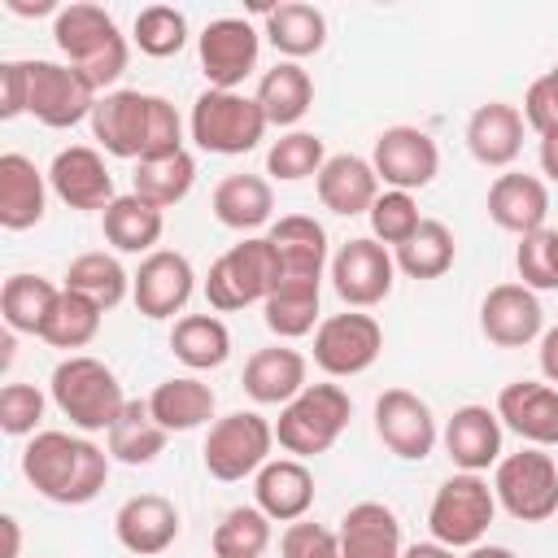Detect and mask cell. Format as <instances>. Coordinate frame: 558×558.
Segmentation results:
<instances>
[{
  "label": "cell",
  "mask_w": 558,
  "mask_h": 558,
  "mask_svg": "<svg viewBox=\"0 0 558 558\" xmlns=\"http://www.w3.org/2000/svg\"><path fill=\"white\" fill-rule=\"evenodd\" d=\"M92 135L109 157L122 161H148L161 153L183 148V118L179 109L157 92L113 87L92 109Z\"/></svg>",
  "instance_id": "6da1fadb"
},
{
  "label": "cell",
  "mask_w": 558,
  "mask_h": 558,
  "mask_svg": "<svg viewBox=\"0 0 558 558\" xmlns=\"http://www.w3.org/2000/svg\"><path fill=\"white\" fill-rule=\"evenodd\" d=\"M109 449L74 432H35L22 449L26 484L57 506H87L109 484Z\"/></svg>",
  "instance_id": "7a4b0ae2"
},
{
  "label": "cell",
  "mask_w": 558,
  "mask_h": 558,
  "mask_svg": "<svg viewBox=\"0 0 558 558\" xmlns=\"http://www.w3.org/2000/svg\"><path fill=\"white\" fill-rule=\"evenodd\" d=\"M52 39L57 52L65 57V65H74L100 96L126 74L131 61V44L118 31L113 13H105L100 4H61V13L52 17Z\"/></svg>",
  "instance_id": "3957f363"
},
{
  "label": "cell",
  "mask_w": 558,
  "mask_h": 558,
  "mask_svg": "<svg viewBox=\"0 0 558 558\" xmlns=\"http://www.w3.org/2000/svg\"><path fill=\"white\" fill-rule=\"evenodd\" d=\"M48 397L52 405L70 418V427L78 436H96V432H109L118 423V414L126 410V392H122V379L113 375V366H105L100 357L92 353H70L52 366L48 375Z\"/></svg>",
  "instance_id": "277c9868"
},
{
  "label": "cell",
  "mask_w": 558,
  "mask_h": 558,
  "mask_svg": "<svg viewBox=\"0 0 558 558\" xmlns=\"http://www.w3.org/2000/svg\"><path fill=\"white\" fill-rule=\"evenodd\" d=\"M353 418V401L340 384H305L275 418V445L288 458H318L327 453Z\"/></svg>",
  "instance_id": "5b68a950"
},
{
  "label": "cell",
  "mask_w": 558,
  "mask_h": 558,
  "mask_svg": "<svg viewBox=\"0 0 558 558\" xmlns=\"http://www.w3.org/2000/svg\"><path fill=\"white\" fill-rule=\"evenodd\" d=\"M266 113L253 96L244 92H218V87H205L196 100H192V113H187V135L201 153H214V157H244L262 144L266 135Z\"/></svg>",
  "instance_id": "8992f818"
},
{
  "label": "cell",
  "mask_w": 558,
  "mask_h": 558,
  "mask_svg": "<svg viewBox=\"0 0 558 558\" xmlns=\"http://www.w3.org/2000/svg\"><path fill=\"white\" fill-rule=\"evenodd\" d=\"M279 257L275 244L266 235H244L240 244H231L205 275V301L218 314L244 310V305H262L275 283H279Z\"/></svg>",
  "instance_id": "52a82bcc"
},
{
  "label": "cell",
  "mask_w": 558,
  "mask_h": 558,
  "mask_svg": "<svg viewBox=\"0 0 558 558\" xmlns=\"http://www.w3.org/2000/svg\"><path fill=\"white\" fill-rule=\"evenodd\" d=\"M497 519V497H493V484L475 471H453L432 506H427V527H432V541L449 545V549H471L488 536Z\"/></svg>",
  "instance_id": "ba28073f"
},
{
  "label": "cell",
  "mask_w": 558,
  "mask_h": 558,
  "mask_svg": "<svg viewBox=\"0 0 558 558\" xmlns=\"http://www.w3.org/2000/svg\"><path fill=\"white\" fill-rule=\"evenodd\" d=\"M270 449H275V423H266L257 410H231L209 423L201 462L218 484H235L257 475L270 462Z\"/></svg>",
  "instance_id": "9c48e42d"
},
{
  "label": "cell",
  "mask_w": 558,
  "mask_h": 558,
  "mask_svg": "<svg viewBox=\"0 0 558 558\" xmlns=\"http://www.w3.org/2000/svg\"><path fill=\"white\" fill-rule=\"evenodd\" d=\"M493 497L519 523L554 519L558 514V462L536 445H523L519 453H501V462L493 466Z\"/></svg>",
  "instance_id": "30bf717a"
},
{
  "label": "cell",
  "mask_w": 558,
  "mask_h": 558,
  "mask_svg": "<svg viewBox=\"0 0 558 558\" xmlns=\"http://www.w3.org/2000/svg\"><path fill=\"white\" fill-rule=\"evenodd\" d=\"M26 83H31V96H26V113L48 126V131H70L78 122H92V109L100 100V92L65 61H26Z\"/></svg>",
  "instance_id": "8fae6325"
},
{
  "label": "cell",
  "mask_w": 558,
  "mask_h": 558,
  "mask_svg": "<svg viewBox=\"0 0 558 558\" xmlns=\"http://www.w3.org/2000/svg\"><path fill=\"white\" fill-rule=\"evenodd\" d=\"M384 353V327L366 310H344L327 314L314 331V366L327 379H353L371 371Z\"/></svg>",
  "instance_id": "7c38bea8"
},
{
  "label": "cell",
  "mask_w": 558,
  "mask_h": 558,
  "mask_svg": "<svg viewBox=\"0 0 558 558\" xmlns=\"http://www.w3.org/2000/svg\"><path fill=\"white\" fill-rule=\"evenodd\" d=\"M331 288L349 310H375L379 301H388L392 279H397V262L392 248L379 244L375 235H353L331 253Z\"/></svg>",
  "instance_id": "4fadbf2b"
},
{
  "label": "cell",
  "mask_w": 558,
  "mask_h": 558,
  "mask_svg": "<svg viewBox=\"0 0 558 558\" xmlns=\"http://www.w3.org/2000/svg\"><path fill=\"white\" fill-rule=\"evenodd\" d=\"M375 436L401 462H423L440 445V423L432 405L410 388H384L375 397Z\"/></svg>",
  "instance_id": "5bb4252c"
},
{
  "label": "cell",
  "mask_w": 558,
  "mask_h": 558,
  "mask_svg": "<svg viewBox=\"0 0 558 558\" xmlns=\"http://www.w3.org/2000/svg\"><path fill=\"white\" fill-rule=\"evenodd\" d=\"M257 52H262V35L244 17H214L196 35L201 74L218 92H240V83L257 70Z\"/></svg>",
  "instance_id": "9a60e30c"
},
{
  "label": "cell",
  "mask_w": 558,
  "mask_h": 558,
  "mask_svg": "<svg viewBox=\"0 0 558 558\" xmlns=\"http://www.w3.org/2000/svg\"><path fill=\"white\" fill-rule=\"evenodd\" d=\"M371 166L392 192H423L440 174V148L423 126H384L371 148Z\"/></svg>",
  "instance_id": "2e32d148"
},
{
  "label": "cell",
  "mask_w": 558,
  "mask_h": 558,
  "mask_svg": "<svg viewBox=\"0 0 558 558\" xmlns=\"http://www.w3.org/2000/svg\"><path fill=\"white\" fill-rule=\"evenodd\" d=\"M196 292V270L179 248H157L140 262V270L131 275V301L144 318L161 323L183 314V305Z\"/></svg>",
  "instance_id": "e0dca14e"
},
{
  "label": "cell",
  "mask_w": 558,
  "mask_h": 558,
  "mask_svg": "<svg viewBox=\"0 0 558 558\" xmlns=\"http://www.w3.org/2000/svg\"><path fill=\"white\" fill-rule=\"evenodd\" d=\"M48 187L61 205L70 209H109L118 201L113 192V174L100 157V148L92 144H70V148H57L52 166H48Z\"/></svg>",
  "instance_id": "ac0fdd59"
},
{
  "label": "cell",
  "mask_w": 558,
  "mask_h": 558,
  "mask_svg": "<svg viewBox=\"0 0 558 558\" xmlns=\"http://www.w3.org/2000/svg\"><path fill=\"white\" fill-rule=\"evenodd\" d=\"M480 331L497 349H523L545 336V310L541 296L523 283H497L480 301Z\"/></svg>",
  "instance_id": "d6986e66"
},
{
  "label": "cell",
  "mask_w": 558,
  "mask_h": 558,
  "mask_svg": "<svg viewBox=\"0 0 558 558\" xmlns=\"http://www.w3.org/2000/svg\"><path fill=\"white\" fill-rule=\"evenodd\" d=\"M179 506L161 493H135L113 514V536L135 558H157L179 541Z\"/></svg>",
  "instance_id": "ffe728a7"
},
{
  "label": "cell",
  "mask_w": 558,
  "mask_h": 558,
  "mask_svg": "<svg viewBox=\"0 0 558 558\" xmlns=\"http://www.w3.org/2000/svg\"><path fill=\"white\" fill-rule=\"evenodd\" d=\"M497 418L523 445L554 449L558 445V388L545 379H514L497 392Z\"/></svg>",
  "instance_id": "44dd1931"
},
{
  "label": "cell",
  "mask_w": 558,
  "mask_h": 558,
  "mask_svg": "<svg viewBox=\"0 0 558 558\" xmlns=\"http://www.w3.org/2000/svg\"><path fill=\"white\" fill-rule=\"evenodd\" d=\"M501 432L506 427H501L497 410H488V405H458L445 418V427H440V445H445V453H449V462L458 471L484 475L488 466L501 462Z\"/></svg>",
  "instance_id": "7402d4cb"
},
{
  "label": "cell",
  "mask_w": 558,
  "mask_h": 558,
  "mask_svg": "<svg viewBox=\"0 0 558 558\" xmlns=\"http://www.w3.org/2000/svg\"><path fill=\"white\" fill-rule=\"evenodd\" d=\"M484 209H488V218H493L501 231H510V235L523 240V235H532V231L545 227V218H549V187H545V179H536V174L506 170V174H497V179L488 183Z\"/></svg>",
  "instance_id": "603a6c76"
},
{
  "label": "cell",
  "mask_w": 558,
  "mask_h": 558,
  "mask_svg": "<svg viewBox=\"0 0 558 558\" xmlns=\"http://www.w3.org/2000/svg\"><path fill=\"white\" fill-rule=\"evenodd\" d=\"M253 506L270 523H296L314 506V471L301 458H270L253 475Z\"/></svg>",
  "instance_id": "cb8c5ba5"
},
{
  "label": "cell",
  "mask_w": 558,
  "mask_h": 558,
  "mask_svg": "<svg viewBox=\"0 0 558 558\" xmlns=\"http://www.w3.org/2000/svg\"><path fill=\"white\" fill-rule=\"evenodd\" d=\"M314 187H318L323 209H331V214H340V218L371 214L375 196L384 192V187H379V174H375V166H371V157H357V153H331L327 166L318 170Z\"/></svg>",
  "instance_id": "d4e9b609"
},
{
  "label": "cell",
  "mask_w": 558,
  "mask_h": 558,
  "mask_svg": "<svg viewBox=\"0 0 558 558\" xmlns=\"http://www.w3.org/2000/svg\"><path fill=\"white\" fill-rule=\"evenodd\" d=\"M523 109L506 105V100H488L466 118V148L480 166L488 170H506L514 166V157L523 153Z\"/></svg>",
  "instance_id": "484cf974"
},
{
  "label": "cell",
  "mask_w": 558,
  "mask_h": 558,
  "mask_svg": "<svg viewBox=\"0 0 558 558\" xmlns=\"http://www.w3.org/2000/svg\"><path fill=\"white\" fill-rule=\"evenodd\" d=\"M48 192H52L48 174L26 153L0 157V227L4 231H31L35 222H44Z\"/></svg>",
  "instance_id": "4316f807"
},
{
  "label": "cell",
  "mask_w": 558,
  "mask_h": 558,
  "mask_svg": "<svg viewBox=\"0 0 558 558\" xmlns=\"http://www.w3.org/2000/svg\"><path fill=\"white\" fill-rule=\"evenodd\" d=\"M340 554L344 558H401L405 554V536H401V519L392 506L384 501H357L344 510L340 527Z\"/></svg>",
  "instance_id": "83f0119b"
},
{
  "label": "cell",
  "mask_w": 558,
  "mask_h": 558,
  "mask_svg": "<svg viewBox=\"0 0 558 558\" xmlns=\"http://www.w3.org/2000/svg\"><path fill=\"white\" fill-rule=\"evenodd\" d=\"M266 240L275 244L279 270L283 275H301V279H323V270L331 266V244L318 218L310 214H283L266 227Z\"/></svg>",
  "instance_id": "f1b7e54d"
},
{
  "label": "cell",
  "mask_w": 558,
  "mask_h": 558,
  "mask_svg": "<svg viewBox=\"0 0 558 558\" xmlns=\"http://www.w3.org/2000/svg\"><path fill=\"white\" fill-rule=\"evenodd\" d=\"M240 384L257 405H288L310 384V357L301 349H288V344L257 349L244 362V379Z\"/></svg>",
  "instance_id": "f546056e"
},
{
  "label": "cell",
  "mask_w": 558,
  "mask_h": 558,
  "mask_svg": "<svg viewBox=\"0 0 558 558\" xmlns=\"http://www.w3.org/2000/svg\"><path fill=\"white\" fill-rule=\"evenodd\" d=\"M209 209L227 231L253 235L275 222V187L262 174H227V179H218Z\"/></svg>",
  "instance_id": "4dcf8cb0"
},
{
  "label": "cell",
  "mask_w": 558,
  "mask_h": 558,
  "mask_svg": "<svg viewBox=\"0 0 558 558\" xmlns=\"http://www.w3.org/2000/svg\"><path fill=\"white\" fill-rule=\"evenodd\" d=\"M318 301H323V279H301V275H279L275 292L262 301V323L279 340H301L318 331Z\"/></svg>",
  "instance_id": "1f68e13d"
},
{
  "label": "cell",
  "mask_w": 558,
  "mask_h": 558,
  "mask_svg": "<svg viewBox=\"0 0 558 558\" xmlns=\"http://www.w3.org/2000/svg\"><path fill=\"white\" fill-rule=\"evenodd\" d=\"M148 410L166 432H196L214 418L218 397L201 375H170L148 392Z\"/></svg>",
  "instance_id": "d6a6232c"
},
{
  "label": "cell",
  "mask_w": 558,
  "mask_h": 558,
  "mask_svg": "<svg viewBox=\"0 0 558 558\" xmlns=\"http://www.w3.org/2000/svg\"><path fill=\"white\" fill-rule=\"evenodd\" d=\"M253 100L262 105V113H266L270 126L296 131V122H301V118L310 113V105H314V78H310V70H305L301 61H279V65H270V70L262 74Z\"/></svg>",
  "instance_id": "836d02e7"
},
{
  "label": "cell",
  "mask_w": 558,
  "mask_h": 558,
  "mask_svg": "<svg viewBox=\"0 0 558 558\" xmlns=\"http://www.w3.org/2000/svg\"><path fill=\"white\" fill-rule=\"evenodd\" d=\"M100 231L118 253H157V240L166 231V209L140 201L135 192H122L105 214H100Z\"/></svg>",
  "instance_id": "e575fe53"
},
{
  "label": "cell",
  "mask_w": 558,
  "mask_h": 558,
  "mask_svg": "<svg viewBox=\"0 0 558 558\" xmlns=\"http://www.w3.org/2000/svg\"><path fill=\"white\" fill-rule=\"evenodd\" d=\"M266 39H270V48L283 61H305V57L323 52V44H327V17H323V9L301 4V0L275 4V9H266Z\"/></svg>",
  "instance_id": "d590c367"
},
{
  "label": "cell",
  "mask_w": 558,
  "mask_h": 558,
  "mask_svg": "<svg viewBox=\"0 0 558 558\" xmlns=\"http://www.w3.org/2000/svg\"><path fill=\"white\" fill-rule=\"evenodd\" d=\"M166 440L170 432L153 418L148 401H126V410L118 414V423L105 432V445H109V458L122 462V466H148L166 453Z\"/></svg>",
  "instance_id": "8d00e7d4"
},
{
  "label": "cell",
  "mask_w": 558,
  "mask_h": 558,
  "mask_svg": "<svg viewBox=\"0 0 558 558\" xmlns=\"http://www.w3.org/2000/svg\"><path fill=\"white\" fill-rule=\"evenodd\" d=\"M170 353L187 371H218L231 357V331L218 314H183L170 327Z\"/></svg>",
  "instance_id": "74e56055"
},
{
  "label": "cell",
  "mask_w": 558,
  "mask_h": 558,
  "mask_svg": "<svg viewBox=\"0 0 558 558\" xmlns=\"http://www.w3.org/2000/svg\"><path fill=\"white\" fill-rule=\"evenodd\" d=\"M192 183H196V157L187 148L135 161V174H131V192L157 209H174L192 192Z\"/></svg>",
  "instance_id": "f35d334b"
},
{
  "label": "cell",
  "mask_w": 558,
  "mask_h": 558,
  "mask_svg": "<svg viewBox=\"0 0 558 558\" xmlns=\"http://www.w3.org/2000/svg\"><path fill=\"white\" fill-rule=\"evenodd\" d=\"M57 296H61V288L52 279H44V275H26V270L9 275L4 288H0V318L17 336H39L48 314H52V305H57Z\"/></svg>",
  "instance_id": "ab89813d"
},
{
  "label": "cell",
  "mask_w": 558,
  "mask_h": 558,
  "mask_svg": "<svg viewBox=\"0 0 558 558\" xmlns=\"http://www.w3.org/2000/svg\"><path fill=\"white\" fill-rule=\"evenodd\" d=\"M61 288L83 292L87 301H96V305L109 314V310H118V305L131 296V275H126V266H122L113 253L92 248V253H78V257L65 266V283H61Z\"/></svg>",
  "instance_id": "60d3db41"
},
{
  "label": "cell",
  "mask_w": 558,
  "mask_h": 558,
  "mask_svg": "<svg viewBox=\"0 0 558 558\" xmlns=\"http://www.w3.org/2000/svg\"><path fill=\"white\" fill-rule=\"evenodd\" d=\"M453 257H458V244H453V231L440 218H423L418 231L401 248H392L397 270L410 275V279H440V275H449Z\"/></svg>",
  "instance_id": "b9f144b4"
},
{
  "label": "cell",
  "mask_w": 558,
  "mask_h": 558,
  "mask_svg": "<svg viewBox=\"0 0 558 558\" xmlns=\"http://www.w3.org/2000/svg\"><path fill=\"white\" fill-rule=\"evenodd\" d=\"M100 318H105V310L96 301H87L83 292L61 288V296H57V305H52L39 340L52 344V349H65V353L70 349H87L100 336Z\"/></svg>",
  "instance_id": "7bdbcfd3"
},
{
  "label": "cell",
  "mask_w": 558,
  "mask_h": 558,
  "mask_svg": "<svg viewBox=\"0 0 558 558\" xmlns=\"http://www.w3.org/2000/svg\"><path fill=\"white\" fill-rule=\"evenodd\" d=\"M270 541H275V523L257 506H231L209 536L214 558H262Z\"/></svg>",
  "instance_id": "ee69618b"
},
{
  "label": "cell",
  "mask_w": 558,
  "mask_h": 558,
  "mask_svg": "<svg viewBox=\"0 0 558 558\" xmlns=\"http://www.w3.org/2000/svg\"><path fill=\"white\" fill-rule=\"evenodd\" d=\"M327 166V144L314 131H283L270 148H266V174L279 183H301V179H318V170Z\"/></svg>",
  "instance_id": "f6af8a7d"
},
{
  "label": "cell",
  "mask_w": 558,
  "mask_h": 558,
  "mask_svg": "<svg viewBox=\"0 0 558 558\" xmlns=\"http://www.w3.org/2000/svg\"><path fill=\"white\" fill-rule=\"evenodd\" d=\"M131 39L144 57H179L183 44H187V17L174 9V4H148L135 13V26H131Z\"/></svg>",
  "instance_id": "bcb514c9"
},
{
  "label": "cell",
  "mask_w": 558,
  "mask_h": 558,
  "mask_svg": "<svg viewBox=\"0 0 558 558\" xmlns=\"http://www.w3.org/2000/svg\"><path fill=\"white\" fill-rule=\"evenodd\" d=\"M371 235L379 240V244H388V248H401L414 231H418V222H423V214H418V201L410 196V192H392V187H384L379 196H375V205H371Z\"/></svg>",
  "instance_id": "7dc6e473"
},
{
  "label": "cell",
  "mask_w": 558,
  "mask_h": 558,
  "mask_svg": "<svg viewBox=\"0 0 558 558\" xmlns=\"http://www.w3.org/2000/svg\"><path fill=\"white\" fill-rule=\"evenodd\" d=\"M44 410H48V397L35 384H4L0 388V432L4 436L31 440L44 423Z\"/></svg>",
  "instance_id": "c3c4849f"
},
{
  "label": "cell",
  "mask_w": 558,
  "mask_h": 558,
  "mask_svg": "<svg viewBox=\"0 0 558 558\" xmlns=\"http://www.w3.org/2000/svg\"><path fill=\"white\" fill-rule=\"evenodd\" d=\"M514 270H519V283L532 288V292H554L558 288V279H554V227H541V231L519 240Z\"/></svg>",
  "instance_id": "681fc988"
},
{
  "label": "cell",
  "mask_w": 558,
  "mask_h": 558,
  "mask_svg": "<svg viewBox=\"0 0 558 558\" xmlns=\"http://www.w3.org/2000/svg\"><path fill=\"white\" fill-rule=\"evenodd\" d=\"M279 558H344V554H340V536L331 527L296 519L279 536Z\"/></svg>",
  "instance_id": "f907efd6"
},
{
  "label": "cell",
  "mask_w": 558,
  "mask_h": 558,
  "mask_svg": "<svg viewBox=\"0 0 558 558\" xmlns=\"http://www.w3.org/2000/svg\"><path fill=\"white\" fill-rule=\"evenodd\" d=\"M523 122L545 140V135H558V61L532 78L527 96H523Z\"/></svg>",
  "instance_id": "816d5d0a"
},
{
  "label": "cell",
  "mask_w": 558,
  "mask_h": 558,
  "mask_svg": "<svg viewBox=\"0 0 558 558\" xmlns=\"http://www.w3.org/2000/svg\"><path fill=\"white\" fill-rule=\"evenodd\" d=\"M26 96H31L26 61H4L0 65V118L13 122L17 113H26Z\"/></svg>",
  "instance_id": "f5cc1de1"
},
{
  "label": "cell",
  "mask_w": 558,
  "mask_h": 558,
  "mask_svg": "<svg viewBox=\"0 0 558 558\" xmlns=\"http://www.w3.org/2000/svg\"><path fill=\"white\" fill-rule=\"evenodd\" d=\"M536 362H541L545 384H554V388H558V327H545L541 349H536Z\"/></svg>",
  "instance_id": "db71d44e"
},
{
  "label": "cell",
  "mask_w": 558,
  "mask_h": 558,
  "mask_svg": "<svg viewBox=\"0 0 558 558\" xmlns=\"http://www.w3.org/2000/svg\"><path fill=\"white\" fill-rule=\"evenodd\" d=\"M401 558H458V549H449L440 541H418V545H405Z\"/></svg>",
  "instance_id": "11a10c76"
},
{
  "label": "cell",
  "mask_w": 558,
  "mask_h": 558,
  "mask_svg": "<svg viewBox=\"0 0 558 558\" xmlns=\"http://www.w3.org/2000/svg\"><path fill=\"white\" fill-rule=\"evenodd\" d=\"M4 9L17 13V17H39V13H52V17H57V13H61L52 0H35V4H26V0H4Z\"/></svg>",
  "instance_id": "9f6ffc18"
},
{
  "label": "cell",
  "mask_w": 558,
  "mask_h": 558,
  "mask_svg": "<svg viewBox=\"0 0 558 558\" xmlns=\"http://www.w3.org/2000/svg\"><path fill=\"white\" fill-rule=\"evenodd\" d=\"M541 174L558 183V135H545L541 140Z\"/></svg>",
  "instance_id": "6f0895ef"
},
{
  "label": "cell",
  "mask_w": 558,
  "mask_h": 558,
  "mask_svg": "<svg viewBox=\"0 0 558 558\" xmlns=\"http://www.w3.org/2000/svg\"><path fill=\"white\" fill-rule=\"evenodd\" d=\"M462 558H514V549H510V545H493V541H480V545H471Z\"/></svg>",
  "instance_id": "680465c9"
},
{
  "label": "cell",
  "mask_w": 558,
  "mask_h": 558,
  "mask_svg": "<svg viewBox=\"0 0 558 558\" xmlns=\"http://www.w3.org/2000/svg\"><path fill=\"white\" fill-rule=\"evenodd\" d=\"M0 523H4V536H9V549H4V558H17V545H22V532H17V519H13V514H4Z\"/></svg>",
  "instance_id": "91938a15"
},
{
  "label": "cell",
  "mask_w": 558,
  "mask_h": 558,
  "mask_svg": "<svg viewBox=\"0 0 558 558\" xmlns=\"http://www.w3.org/2000/svg\"><path fill=\"white\" fill-rule=\"evenodd\" d=\"M554 279H558V231H554Z\"/></svg>",
  "instance_id": "94428289"
}]
</instances>
